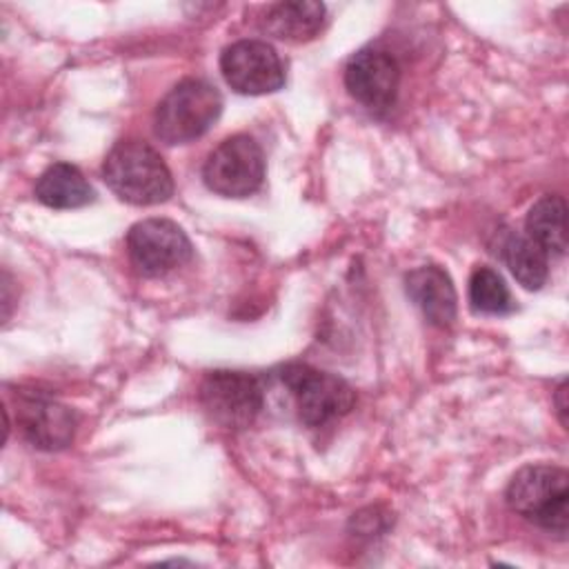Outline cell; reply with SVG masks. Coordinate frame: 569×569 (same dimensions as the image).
<instances>
[{
	"label": "cell",
	"mask_w": 569,
	"mask_h": 569,
	"mask_svg": "<svg viewBox=\"0 0 569 569\" xmlns=\"http://www.w3.org/2000/svg\"><path fill=\"white\" fill-rule=\"evenodd\" d=\"M102 180L120 200L138 207L167 202L173 193L169 167L149 142L138 138L111 147L102 162Z\"/></svg>",
	"instance_id": "obj_1"
},
{
	"label": "cell",
	"mask_w": 569,
	"mask_h": 569,
	"mask_svg": "<svg viewBox=\"0 0 569 569\" xmlns=\"http://www.w3.org/2000/svg\"><path fill=\"white\" fill-rule=\"evenodd\" d=\"M507 505L536 527L565 538L569 529V476L556 465H527L505 491Z\"/></svg>",
	"instance_id": "obj_2"
},
{
	"label": "cell",
	"mask_w": 569,
	"mask_h": 569,
	"mask_svg": "<svg viewBox=\"0 0 569 569\" xmlns=\"http://www.w3.org/2000/svg\"><path fill=\"white\" fill-rule=\"evenodd\" d=\"M220 113V91L207 80L187 78L158 102L153 113V133L164 144H187L204 136Z\"/></svg>",
	"instance_id": "obj_3"
},
{
	"label": "cell",
	"mask_w": 569,
	"mask_h": 569,
	"mask_svg": "<svg viewBox=\"0 0 569 569\" xmlns=\"http://www.w3.org/2000/svg\"><path fill=\"white\" fill-rule=\"evenodd\" d=\"M278 378L293 398L300 422L307 427H325L347 416L356 402L347 380L305 362L284 365Z\"/></svg>",
	"instance_id": "obj_4"
},
{
	"label": "cell",
	"mask_w": 569,
	"mask_h": 569,
	"mask_svg": "<svg viewBox=\"0 0 569 569\" xmlns=\"http://www.w3.org/2000/svg\"><path fill=\"white\" fill-rule=\"evenodd\" d=\"M202 180L224 198H247L264 182L262 147L247 133L224 138L204 160Z\"/></svg>",
	"instance_id": "obj_5"
},
{
	"label": "cell",
	"mask_w": 569,
	"mask_h": 569,
	"mask_svg": "<svg viewBox=\"0 0 569 569\" xmlns=\"http://www.w3.org/2000/svg\"><path fill=\"white\" fill-rule=\"evenodd\" d=\"M204 413L224 429H247L264 405L262 380L247 371H209L198 391Z\"/></svg>",
	"instance_id": "obj_6"
},
{
	"label": "cell",
	"mask_w": 569,
	"mask_h": 569,
	"mask_svg": "<svg viewBox=\"0 0 569 569\" xmlns=\"http://www.w3.org/2000/svg\"><path fill=\"white\" fill-rule=\"evenodd\" d=\"M127 253L138 273L156 278L189 262L193 247L173 220L147 218L127 231Z\"/></svg>",
	"instance_id": "obj_7"
},
{
	"label": "cell",
	"mask_w": 569,
	"mask_h": 569,
	"mask_svg": "<svg viewBox=\"0 0 569 569\" xmlns=\"http://www.w3.org/2000/svg\"><path fill=\"white\" fill-rule=\"evenodd\" d=\"M224 82L242 96H264L282 89L284 67L276 49L264 40H236L220 53Z\"/></svg>",
	"instance_id": "obj_8"
},
{
	"label": "cell",
	"mask_w": 569,
	"mask_h": 569,
	"mask_svg": "<svg viewBox=\"0 0 569 569\" xmlns=\"http://www.w3.org/2000/svg\"><path fill=\"white\" fill-rule=\"evenodd\" d=\"M400 64L387 49L365 47L347 60L345 87L371 113L382 116L396 104Z\"/></svg>",
	"instance_id": "obj_9"
},
{
	"label": "cell",
	"mask_w": 569,
	"mask_h": 569,
	"mask_svg": "<svg viewBox=\"0 0 569 569\" xmlns=\"http://www.w3.org/2000/svg\"><path fill=\"white\" fill-rule=\"evenodd\" d=\"M16 425L31 447L58 451L73 440L76 413L42 391H18Z\"/></svg>",
	"instance_id": "obj_10"
},
{
	"label": "cell",
	"mask_w": 569,
	"mask_h": 569,
	"mask_svg": "<svg viewBox=\"0 0 569 569\" xmlns=\"http://www.w3.org/2000/svg\"><path fill=\"white\" fill-rule=\"evenodd\" d=\"M405 289L411 302L436 327H449L456 320V289L449 273L438 264H422L405 276Z\"/></svg>",
	"instance_id": "obj_11"
},
{
	"label": "cell",
	"mask_w": 569,
	"mask_h": 569,
	"mask_svg": "<svg viewBox=\"0 0 569 569\" xmlns=\"http://www.w3.org/2000/svg\"><path fill=\"white\" fill-rule=\"evenodd\" d=\"M325 4L316 0L276 2L262 16V29L278 40L305 42L316 38L325 22Z\"/></svg>",
	"instance_id": "obj_12"
},
{
	"label": "cell",
	"mask_w": 569,
	"mask_h": 569,
	"mask_svg": "<svg viewBox=\"0 0 569 569\" xmlns=\"http://www.w3.org/2000/svg\"><path fill=\"white\" fill-rule=\"evenodd\" d=\"M33 193L38 202L51 209H78L93 200L91 184L82 171L69 162H53L47 167L40 173Z\"/></svg>",
	"instance_id": "obj_13"
},
{
	"label": "cell",
	"mask_w": 569,
	"mask_h": 569,
	"mask_svg": "<svg viewBox=\"0 0 569 569\" xmlns=\"http://www.w3.org/2000/svg\"><path fill=\"white\" fill-rule=\"evenodd\" d=\"M525 233L547 253L567 251V202L562 196H542L536 200L525 220Z\"/></svg>",
	"instance_id": "obj_14"
},
{
	"label": "cell",
	"mask_w": 569,
	"mask_h": 569,
	"mask_svg": "<svg viewBox=\"0 0 569 569\" xmlns=\"http://www.w3.org/2000/svg\"><path fill=\"white\" fill-rule=\"evenodd\" d=\"M502 260L513 278L529 291L540 289L549 276V253L527 233L511 231L502 240Z\"/></svg>",
	"instance_id": "obj_15"
},
{
	"label": "cell",
	"mask_w": 569,
	"mask_h": 569,
	"mask_svg": "<svg viewBox=\"0 0 569 569\" xmlns=\"http://www.w3.org/2000/svg\"><path fill=\"white\" fill-rule=\"evenodd\" d=\"M469 302L476 313L505 316L516 309L513 296L502 276L491 267H476L469 276Z\"/></svg>",
	"instance_id": "obj_16"
},
{
	"label": "cell",
	"mask_w": 569,
	"mask_h": 569,
	"mask_svg": "<svg viewBox=\"0 0 569 569\" xmlns=\"http://www.w3.org/2000/svg\"><path fill=\"white\" fill-rule=\"evenodd\" d=\"M565 396H567V382L562 380L560 387L556 389V407H558V416H560L562 425H567V402H565Z\"/></svg>",
	"instance_id": "obj_17"
}]
</instances>
